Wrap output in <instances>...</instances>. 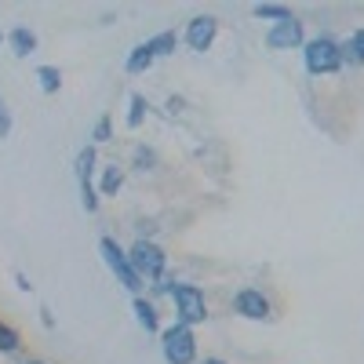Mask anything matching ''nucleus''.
<instances>
[{
  "mask_svg": "<svg viewBox=\"0 0 364 364\" xmlns=\"http://www.w3.org/2000/svg\"><path fill=\"white\" fill-rule=\"evenodd\" d=\"M37 80H41L44 95H55V91L63 87V73H58V66H41L37 70Z\"/></svg>",
  "mask_w": 364,
  "mask_h": 364,
  "instance_id": "nucleus-16",
  "label": "nucleus"
},
{
  "mask_svg": "<svg viewBox=\"0 0 364 364\" xmlns=\"http://www.w3.org/2000/svg\"><path fill=\"white\" fill-rule=\"evenodd\" d=\"M99 252H102L106 266L113 269V277H117L120 284H124L128 291H139V288H142V277H139V273L132 269V259H128V252L120 248L113 237H102V240H99Z\"/></svg>",
  "mask_w": 364,
  "mask_h": 364,
  "instance_id": "nucleus-5",
  "label": "nucleus"
},
{
  "mask_svg": "<svg viewBox=\"0 0 364 364\" xmlns=\"http://www.w3.org/2000/svg\"><path fill=\"white\" fill-rule=\"evenodd\" d=\"M26 364H44V360H26Z\"/></svg>",
  "mask_w": 364,
  "mask_h": 364,
  "instance_id": "nucleus-26",
  "label": "nucleus"
},
{
  "mask_svg": "<svg viewBox=\"0 0 364 364\" xmlns=\"http://www.w3.org/2000/svg\"><path fill=\"white\" fill-rule=\"evenodd\" d=\"M120 186H124V171H120L117 164H106L102 168V197H117Z\"/></svg>",
  "mask_w": 364,
  "mask_h": 364,
  "instance_id": "nucleus-15",
  "label": "nucleus"
},
{
  "mask_svg": "<svg viewBox=\"0 0 364 364\" xmlns=\"http://www.w3.org/2000/svg\"><path fill=\"white\" fill-rule=\"evenodd\" d=\"M299 44H306V29H302V22L291 15L277 26H269V33H266V48L269 51H291Z\"/></svg>",
  "mask_w": 364,
  "mask_h": 364,
  "instance_id": "nucleus-6",
  "label": "nucleus"
},
{
  "mask_svg": "<svg viewBox=\"0 0 364 364\" xmlns=\"http://www.w3.org/2000/svg\"><path fill=\"white\" fill-rule=\"evenodd\" d=\"M0 44H4V33H0Z\"/></svg>",
  "mask_w": 364,
  "mask_h": 364,
  "instance_id": "nucleus-27",
  "label": "nucleus"
},
{
  "mask_svg": "<svg viewBox=\"0 0 364 364\" xmlns=\"http://www.w3.org/2000/svg\"><path fill=\"white\" fill-rule=\"evenodd\" d=\"M302 63H306V73L314 77H328L343 66V44L331 37H314L302 44Z\"/></svg>",
  "mask_w": 364,
  "mask_h": 364,
  "instance_id": "nucleus-1",
  "label": "nucleus"
},
{
  "mask_svg": "<svg viewBox=\"0 0 364 364\" xmlns=\"http://www.w3.org/2000/svg\"><path fill=\"white\" fill-rule=\"evenodd\" d=\"M15 350H18V331L0 324V353H15Z\"/></svg>",
  "mask_w": 364,
  "mask_h": 364,
  "instance_id": "nucleus-19",
  "label": "nucleus"
},
{
  "mask_svg": "<svg viewBox=\"0 0 364 364\" xmlns=\"http://www.w3.org/2000/svg\"><path fill=\"white\" fill-rule=\"evenodd\" d=\"M168 295H171V302H175V321H178V324L193 328V324H200V321L208 317V299H204V291H200L197 284H175V281H171Z\"/></svg>",
  "mask_w": 364,
  "mask_h": 364,
  "instance_id": "nucleus-2",
  "label": "nucleus"
},
{
  "mask_svg": "<svg viewBox=\"0 0 364 364\" xmlns=\"http://www.w3.org/2000/svg\"><path fill=\"white\" fill-rule=\"evenodd\" d=\"M8 44H11V51L18 55V58H29L37 51V33L29 26H15L11 33H8Z\"/></svg>",
  "mask_w": 364,
  "mask_h": 364,
  "instance_id": "nucleus-9",
  "label": "nucleus"
},
{
  "mask_svg": "<svg viewBox=\"0 0 364 364\" xmlns=\"http://www.w3.org/2000/svg\"><path fill=\"white\" fill-rule=\"evenodd\" d=\"M255 18H266V22H284V18H291V11L284 8V4H255Z\"/></svg>",
  "mask_w": 364,
  "mask_h": 364,
  "instance_id": "nucleus-17",
  "label": "nucleus"
},
{
  "mask_svg": "<svg viewBox=\"0 0 364 364\" xmlns=\"http://www.w3.org/2000/svg\"><path fill=\"white\" fill-rule=\"evenodd\" d=\"M135 161H139V171H146L154 164V154H149V149H135Z\"/></svg>",
  "mask_w": 364,
  "mask_h": 364,
  "instance_id": "nucleus-23",
  "label": "nucleus"
},
{
  "mask_svg": "<svg viewBox=\"0 0 364 364\" xmlns=\"http://www.w3.org/2000/svg\"><path fill=\"white\" fill-rule=\"evenodd\" d=\"M99 157H95V146H84L77 154V182H91V171H95Z\"/></svg>",
  "mask_w": 364,
  "mask_h": 364,
  "instance_id": "nucleus-14",
  "label": "nucleus"
},
{
  "mask_svg": "<svg viewBox=\"0 0 364 364\" xmlns=\"http://www.w3.org/2000/svg\"><path fill=\"white\" fill-rule=\"evenodd\" d=\"M15 284H18L22 291H33V284H29V277H26V273H15Z\"/></svg>",
  "mask_w": 364,
  "mask_h": 364,
  "instance_id": "nucleus-24",
  "label": "nucleus"
},
{
  "mask_svg": "<svg viewBox=\"0 0 364 364\" xmlns=\"http://www.w3.org/2000/svg\"><path fill=\"white\" fill-rule=\"evenodd\" d=\"M11 135V109H8V102L0 99V139H8Z\"/></svg>",
  "mask_w": 364,
  "mask_h": 364,
  "instance_id": "nucleus-22",
  "label": "nucleus"
},
{
  "mask_svg": "<svg viewBox=\"0 0 364 364\" xmlns=\"http://www.w3.org/2000/svg\"><path fill=\"white\" fill-rule=\"evenodd\" d=\"M233 310L248 321H266L269 317V299L259 291V288H240L233 295Z\"/></svg>",
  "mask_w": 364,
  "mask_h": 364,
  "instance_id": "nucleus-8",
  "label": "nucleus"
},
{
  "mask_svg": "<svg viewBox=\"0 0 364 364\" xmlns=\"http://www.w3.org/2000/svg\"><path fill=\"white\" fill-rule=\"evenodd\" d=\"M215 33H219V18H215V15H197V18H190V26H186V44H190V51L204 55L211 44H215Z\"/></svg>",
  "mask_w": 364,
  "mask_h": 364,
  "instance_id": "nucleus-7",
  "label": "nucleus"
},
{
  "mask_svg": "<svg viewBox=\"0 0 364 364\" xmlns=\"http://www.w3.org/2000/svg\"><path fill=\"white\" fill-rule=\"evenodd\" d=\"M91 139H95V142H109V139H113V124H109V117H99V124L91 128Z\"/></svg>",
  "mask_w": 364,
  "mask_h": 364,
  "instance_id": "nucleus-21",
  "label": "nucleus"
},
{
  "mask_svg": "<svg viewBox=\"0 0 364 364\" xmlns=\"http://www.w3.org/2000/svg\"><path fill=\"white\" fill-rule=\"evenodd\" d=\"M146 44H149V51H154V58H161V55H175V48H178V33H175V29H164V33L149 37Z\"/></svg>",
  "mask_w": 364,
  "mask_h": 364,
  "instance_id": "nucleus-13",
  "label": "nucleus"
},
{
  "mask_svg": "<svg viewBox=\"0 0 364 364\" xmlns=\"http://www.w3.org/2000/svg\"><path fill=\"white\" fill-rule=\"evenodd\" d=\"M128 259H132V269L139 273L142 281H161L164 269H168V255L154 245V240H146V237H139L132 245Z\"/></svg>",
  "mask_w": 364,
  "mask_h": 364,
  "instance_id": "nucleus-3",
  "label": "nucleus"
},
{
  "mask_svg": "<svg viewBox=\"0 0 364 364\" xmlns=\"http://www.w3.org/2000/svg\"><path fill=\"white\" fill-rule=\"evenodd\" d=\"M161 350H164V360L168 364H193L197 357V339H193V331L186 324H171L161 331Z\"/></svg>",
  "mask_w": 364,
  "mask_h": 364,
  "instance_id": "nucleus-4",
  "label": "nucleus"
},
{
  "mask_svg": "<svg viewBox=\"0 0 364 364\" xmlns=\"http://www.w3.org/2000/svg\"><path fill=\"white\" fill-rule=\"evenodd\" d=\"M135 321H139V328H146V331H161L157 306H154V302H146V299H135Z\"/></svg>",
  "mask_w": 364,
  "mask_h": 364,
  "instance_id": "nucleus-12",
  "label": "nucleus"
},
{
  "mask_svg": "<svg viewBox=\"0 0 364 364\" xmlns=\"http://www.w3.org/2000/svg\"><path fill=\"white\" fill-rule=\"evenodd\" d=\"M343 63H350V66H364V29H353L350 41L343 44Z\"/></svg>",
  "mask_w": 364,
  "mask_h": 364,
  "instance_id": "nucleus-11",
  "label": "nucleus"
},
{
  "mask_svg": "<svg viewBox=\"0 0 364 364\" xmlns=\"http://www.w3.org/2000/svg\"><path fill=\"white\" fill-rule=\"evenodd\" d=\"M204 364H226V360H219V357H204Z\"/></svg>",
  "mask_w": 364,
  "mask_h": 364,
  "instance_id": "nucleus-25",
  "label": "nucleus"
},
{
  "mask_svg": "<svg viewBox=\"0 0 364 364\" xmlns=\"http://www.w3.org/2000/svg\"><path fill=\"white\" fill-rule=\"evenodd\" d=\"M146 99L142 95H132V109H128V128L135 132V128H142V120H146Z\"/></svg>",
  "mask_w": 364,
  "mask_h": 364,
  "instance_id": "nucleus-18",
  "label": "nucleus"
},
{
  "mask_svg": "<svg viewBox=\"0 0 364 364\" xmlns=\"http://www.w3.org/2000/svg\"><path fill=\"white\" fill-rule=\"evenodd\" d=\"M80 204H84V211H99V193L91 182H80Z\"/></svg>",
  "mask_w": 364,
  "mask_h": 364,
  "instance_id": "nucleus-20",
  "label": "nucleus"
},
{
  "mask_svg": "<svg viewBox=\"0 0 364 364\" xmlns=\"http://www.w3.org/2000/svg\"><path fill=\"white\" fill-rule=\"evenodd\" d=\"M154 63H157V58H154V51H149V44H135L132 55H128V63H124V70L128 73H146Z\"/></svg>",
  "mask_w": 364,
  "mask_h": 364,
  "instance_id": "nucleus-10",
  "label": "nucleus"
}]
</instances>
